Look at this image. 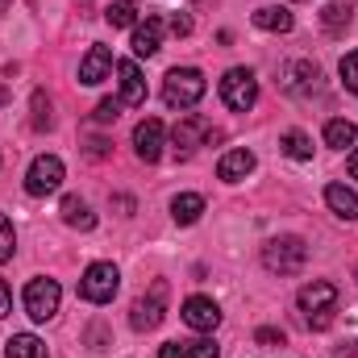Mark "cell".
<instances>
[{
  "label": "cell",
  "mask_w": 358,
  "mask_h": 358,
  "mask_svg": "<svg viewBox=\"0 0 358 358\" xmlns=\"http://www.w3.org/2000/svg\"><path fill=\"white\" fill-rule=\"evenodd\" d=\"M300 313L313 329H329L334 325V313H338V287L329 279H313L308 287H300Z\"/></svg>",
  "instance_id": "1"
},
{
  "label": "cell",
  "mask_w": 358,
  "mask_h": 358,
  "mask_svg": "<svg viewBox=\"0 0 358 358\" xmlns=\"http://www.w3.org/2000/svg\"><path fill=\"white\" fill-rule=\"evenodd\" d=\"M308 263V246L304 238H271L263 246V267L271 275H300Z\"/></svg>",
  "instance_id": "2"
},
{
  "label": "cell",
  "mask_w": 358,
  "mask_h": 358,
  "mask_svg": "<svg viewBox=\"0 0 358 358\" xmlns=\"http://www.w3.org/2000/svg\"><path fill=\"white\" fill-rule=\"evenodd\" d=\"M204 88L208 84H204V76L196 67H176L163 80V100H167V108H192V104H200Z\"/></svg>",
  "instance_id": "3"
},
{
  "label": "cell",
  "mask_w": 358,
  "mask_h": 358,
  "mask_svg": "<svg viewBox=\"0 0 358 358\" xmlns=\"http://www.w3.org/2000/svg\"><path fill=\"white\" fill-rule=\"evenodd\" d=\"M221 100H225V108H234V113H250L255 100H259V80H255V71L229 67L225 80H221Z\"/></svg>",
  "instance_id": "4"
},
{
  "label": "cell",
  "mask_w": 358,
  "mask_h": 358,
  "mask_svg": "<svg viewBox=\"0 0 358 358\" xmlns=\"http://www.w3.org/2000/svg\"><path fill=\"white\" fill-rule=\"evenodd\" d=\"M59 300H63V292H59L55 279L38 275V279L25 283V313H29V321H38V325H42V321H55Z\"/></svg>",
  "instance_id": "5"
},
{
  "label": "cell",
  "mask_w": 358,
  "mask_h": 358,
  "mask_svg": "<svg viewBox=\"0 0 358 358\" xmlns=\"http://www.w3.org/2000/svg\"><path fill=\"white\" fill-rule=\"evenodd\" d=\"M117 287H121V275H117L113 263H92L84 271V279H80V296L88 304H108L117 296Z\"/></svg>",
  "instance_id": "6"
},
{
  "label": "cell",
  "mask_w": 358,
  "mask_h": 358,
  "mask_svg": "<svg viewBox=\"0 0 358 358\" xmlns=\"http://www.w3.org/2000/svg\"><path fill=\"white\" fill-rule=\"evenodd\" d=\"M163 313H167V283H163V279H155V283H150V296H142V300L134 304L129 325H134L138 334L159 329V325H163Z\"/></svg>",
  "instance_id": "7"
},
{
  "label": "cell",
  "mask_w": 358,
  "mask_h": 358,
  "mask_svg": "<svg viewBox=\"0 0 358 358\" xmlns=\"http://www.w3.org/2000/svg\"><path fill=\"white\" fill-rule=\"evenodd\" d=\"M221 134L204 121V117H183L176 125V134H171V146H176L179 159H192L196 150H200V142H217Z\"/></svg>",
  "instance_id": "8"
},
{
  "label": "cell",
  "mask_w": 358,
  "mask_h": 358,
  "mask_svg": "<svg viewBox=\"0 0 358 358\" xmlns=\"http://www.w3.org/2000/svg\"><path fill=\"white\" fill-rule=\"evenodd\" d=\"M317 84H321V67L313 59H292L279 67V88L287 96H308V92H317Z\"/></svg>",
  "instance_id": "9"
},
{
  "label": "cell",
  "mask_w": 358,
  "mask_h": 358,
  "mask_svg": "<svg viewBox=\"0 0 358 358\" xmlns=\"http://www.w3.org/2000/svg\"><path fill=\"white\" fill-rule=\"evenodd\" d=\"M59 187H63V159L42 155V159L29 163V176H25V192L29 196H50Z\"/></svg>",
  "instance_id": "10"
},
{
  "label": "cell",
  "mask_w": 358,
  "mask_h": 358,
  "mask_svg": "<svg viewBox=\"0 0 358 358\" xmlns=\"http://www.w3.org/2000/svg\"><path fill=\"white\" fill-rule=\"evenodd\" d=\"M163 138H167V129H163L159 117L138 121V129H134V150H138V159H142V163H159V159H163Z\"/></svg>",
  "instance_id": "11"
},
{
  "label": "cell",
  "mask_w": 358,
  "mask_h": 358,
  "mask_svg": "<svg viewBox=\"0 0 358 358\" xmlns=\"http://www.w3.org/2000/svg\"><path fill=\"white\" fill-rule=\"evenodd\" d=\"M183 325L196 334H213L221 325V308L208 296H192V300H183Z\"/></svg>",
  "instance_id": "12"
},
{
  "label": "cell",
  "mask_w": 358,
  "mask_h": 358,
  "mask_svg": "<svg viewBox=\"0 0 358 358\" xmlns=\"http://www.w3.org/2000/svg\"><path fill=\"white\" fill-rule=\"evenodd\" d=\"M108 71H113V50L108 46H92L88 55H84V63H80V84H104L108 80Z\"/></svg>",
  "instance_id": "13"
},
{
  "label": "cell",
  "mask_w": 358,
  "mask_h": 358,
  "mask_svg": "<svg viewBox=\"0 0 358 358\" xmlns=\"http://www.w3.org/2000/svg\"><path fill=\"white\" fill-rule=\"evenodd\" d=\"M163 29H167V21L163 17H146V21H138L134 25V55H159V46H163Z\"/></svg>",
  "instance_id": "14"
},
{
  "label": "cell",
  "mask_w": 358,
  "mask_h": 358,
  "mask_svg": "<svg viewBox=\"0 0 358 358\" xmlns=\"http://www.w3.org/2000/svg\"><path fill=\"white\" fill-rule=\"evenodd\" d=\"M117 84H121V104H146V80L138 71V63H117Z\"/></svg>",
  "instance_id": "15"
},
{
  "label": "cell",
  "mask_w": 358,
  "mask_h": 358,
  "mask_svg": "<svg viewBox=\"0 0 358 358\" xmlns=\"http://www.w3.org/2000/svg\"><path fill=\"white\" fill-rule=\"evenodd\" d=\"M250 171H255V155L250 150H229L217 163V176L225 179V183H238V179H246Z\"/></svg>",
  "instance_id": "16"
},
{
  "label": "cell",
  "mask_w": 358,
  "mask_h": 358,
  "mask_svg": "<svg viewBox=\"0 0 358 358\" xmlns=\"http://www.w3.org/2000/svg\"><path fill=\"white\" fill-rule=\"evenodd\" d=\"M325 204H329L342 221H358V196L346 183H329V187H325Z\"/></svg>",
  "instance_id": "17"
},
{
  "label": "cell",
  "mask_w": 358,
  "mask_h": 358,
  "mask_svg": "<svg viewBox=\"0 0 358 358\" xmlns=\"http://www.w3.org/2000/svg\"><path fill=\"white\" fill-rule=\"evenodd\" d=\"M59 213H63V221H67L71 229H96V213H92L80 196H63Z\"/></svg>",
  "instance_id": "18"
},
{
  "label": "cell",
  "mask_w": 358,
  "mask_h": 358,
  "mask_svg": "<svg viewBox=\"0 0 358 358\" xmlns=\"http://www.w3.org/2000/svg\"><path fill=\"white\" fill-rule=\"evenodd\" d=\"M255 25L267 29V34H287V29L296 25V17H292L287 8H279V4H263V8L255 13Z\"/></svg>",
  "instance_id": "19"
},
{
  "label": "cell",
  "mask_w": 358,
  "mask_h": 358,
  "mask_svg": "<svg viewBox=\"0 0 358 358\" xmlns=\"http://www.w3.org/2000/svg\"><path fill=\"white\" fill-rule=\"evenodd\" d=\"M4 358H46V342L34 334H13L4 342Z\"/></svg>",
  "instance_id": "20"
},
{
  "label": "cell",
  "mask_w": 358,
  "mask_h": 358,
  "mask_svg": "<svg viewBox=\"0 0 358 358\" xmlns=\"http://www.w3.org/2000/svg\"><path fill=\"white\" fill-rule=\"evenodd\" d=\"M200 213H204V196H196V192H183V196L171 200V217H176V225H196Z\"/></svg>",
  "instance_id": "21"
},
{
  "label": "cell",
  "mask_w": 358,
  "mask_h": 358,
  "mask_svg": "<svg viewBox=\"0 0 358 358\" xmlns=\"http://www.w3.org/2000/svg\"><path fill=\"white\" fill-rule=\"evenodd\" d=\"M355 121H346V117H334L329 125H325V146H334V150H346V146H355Z\"/></svg>",
  "instance_id": "22"
},
{
  "label": "cell",
  "mask_w": 358,
  "mask_h": 358,
  "mask_svg": "<svg viewBox=\"0 0 358 358\" xmlns=\"http://www.w3.org/2000/svg\"><path fill=\"white\" fill-rule=\"evenodd\" d=\"M279 146H283V155H287V159H296V163L313 159V138H308V134H300V129H287V134L279 138Z\"/></svg>",
  "instance_id": "23"
},
{
  "label": "cell",
  "mask_w": 358,
  "mask_h": 358,
  "mask_svg": "<svg viewBox=\"0 0 358 358\" xmlns=\"http://www.w3.org/2000/svg\"><path fill=\"white\" fill-rule=\"evenodd\" d=\"M350 0H334V4H325V13H321V25L329 29V34H342L346 25H350Z\"/></svg>",
  "instance_id": "24"
},
{
  "label": "cell",
  "mask_w": 358,
  "mask_h": 358,
  "mask_svg": "<svg viewBox=\"0 0 358 358\" xmlns=\"http://www.w3.org/2000/svg\"><path fill=\"white\" fill-rule=\"evenodd\" d=\"M104 21H108L113 29L138 25V4H134V0H117V4H108V8H104Z\"/></svg>",
  "instance_id": "25"
},
{
  "label": "cell",
  "mask_w": 358,
  "mask_h": 358,
  "mask_svg": "<svg viewBox=\"0 0 358 358\" xmlns=\"http://www.w3.org/2000/svg\"><path fill=\"white\" fill-rule=\"evenodd\" d=\"M338 71H342V84H346V92H355V96H358V50H350V55H342Z\"/></svg>",
  "instance_id": "26"
},
{
  "label": "cell",
  "mask_w": 358,
  "mask_h": 358,
  "mask_svg": "<svg viewBox=\"0 0 358 358\" xmlns=\"http://www.w3.org/2000/svg\"><path fill=\"white\" fill-rule=\"evenodd\" d=\"M13 250H17V234H13V221L0 213V263H8Z\"/></svg>",
  "instance_id": "27"
},
{
  "label": "cell",
  "mask_w": 358,
  "mask_h": 358,
  "mask_svg": "<svg viewBox=\"0 0 358 358\" xmlns=\"http://www.w3.org/2000/svg\"><path fill=\"white\" fill-rule=\"evenodd\" d=\"M34 129H50V100H46V92H34Z\"/></svg>",
  "instance_id": "28"
},
{
  "label": "cell",
  "mask_w": 358,
  "mask_h": 358,
  "mask_svg": "<svg viewBox=\"0 0 358 358\" xmlns=\"http://www.w3.org/2000/svg\"><path fill=\"white\" fill-rule=\"evenodd\" d=\"M221 355V346L213 342V338H196V342H187V358H217Z\"/></svg>",
  "instance_id": "29"
},
{
  "label": "cell",
  "mask_w": 358,
  "mask_h": 358,
  "mask_svg": "<svg viewBox=\"0 0 358 358\" xmlns=\"http://www.w3.org/2000/svg\"><path fill=\"white\" fill-rule=\"evenodd\" d=\"M92 117H96L100 125H108V121H117V117H121V100H100Z\"/></svg>",
  "instance_id": "30"
},
{
  "label": "cell",
  "mask_w": 358,
  "mask_h": 358,
  "mask_svg": "<svg viewBox=\"0 0 358 358\" xmlns=\"http://www.w3.org/2000/svg\"><path fill=\"white\" fill-rule=\"evenodd\" d=\"M255 342H263V346H283L287 338H283V329H259V334H255Z\"/></svg>",
  "instance_id": "31"
},
{
  "label": "cell",
  "mask_w": 358,
  "mask_h": 358,
  "mask_svg": "<svg viewBox=\"0 0 358 358\" xmlns=\"http://www.w3.org/2000/svg\"><path fill=\"white\" fill-rule=\"evenodd\" d=\"M171 34H179V38L192 34V17H187V13H176V17H171Z\"/></svg>",
  "instance_id": "32"
},
{
  "label": "cell",
  "mask_w": 358,
  "mask_h": 358,
  "mask_svg": "<svg viewBox=\"0 0 358 358\" xmlns=\"http://www.w3.org/2000/svg\"><path fill=\"white\" fill-rule=\"evenodd\" d=\"M88 159H108V142L104 138H92L88 142Z\"/></svg>",
  "instance_id": "33"
},
{
  "label": "cell",
  "mask_w": 358,
  "mask_h": 358,
  "mask_svg": "<svg viewBox=\"0 0 358 358\" xmlns=\"http://www.w3.org/2000/svg\"><path fill=\"white\" fill-rule=\"evenodd\" d=\"M159 358H187V350L179 342H167V346H159Z\"/></svg>",
  "instance_id": "34"
},
{
  "label": "cell",
  "mask_w": 358,
  "mask_h": 358,
  "mask_svg": "<svg viewBox=\"0 0 358 358\" xmlns=\"http://www.w3.org/2000/svg\"><path fill=\"white\" fill-rule=\"evenodd\" d=\"M8 308H13V296H8V283L0 279V317H8Z\"/></svg>",
  "instance_id": "35"
},
{
  "label": "cell",
  "mask_w": 358,
  "mask_h": 358,
  "mask_svg": "<svg viewBox=\"0 0 358 358\" xmlns=\"http://www.w3.org/2000/svg\"><path fill=\"white\" fill-rule=\"evenodd\" d=\"M346 171H350V179H358V150H350V159H346Z\"/></svg>",
  "instance_id": "36"
},
{
  "label": "cell",
  "mask_w": 358,
  "mask_h": 358,
  "mask_svg": "<svg viewBox=\"0 0 358 358\" xmlns=\"http://www.w3.org/2000/svg\"><path fill=\"white\" fill-rule=\"evenodd\" d=\"M113 204H117V208H121V213H134V200H129V196H117V200H113Z\"/></svg>",
  "instance_id": "37"
},
{
  "label": "cell",
  "mask_w": 358,
  "mask_h": 358,
  "mask_svg": "<svg viewBox=\"0 0 358 358\" xmlns=\"http://www.w3.org/2000/svg\"><path fill=\"white\" fill-rule=\"evenodd\" d=\"M346 355H350V358H358V342H355V346H346Z\"/></svg>",
  "instance_id": "38"
},
{
  "label": "cell",
  "mask_w": 358,
  "mask_h": 358,
  "mask_svg": "<svg viewBox=\"0 0 358 358\" xmlns=\"http://www.w3.org/2000/svg\"><path fill=\"white\" fill-rule=\"evenodd\" d=\"M4 104H8V92L0 88V108H4Z\"/></svg>",
  "instance_id": "39"
},
{
  "label": "cell",
  "mask_w": 358,
  "mask_h": 358,
  "mask_svg": "<svg viewBox=\"0 0 358 358\" xmlns=\"http://www.w3.org/2000/svg\"><path fill=\"white\" fill-rule=\"evenodd\" d=\"M4 8H8V0H0V13H4Z\"/></svg>",
  "instance_id": "40"
}]
</instances>
